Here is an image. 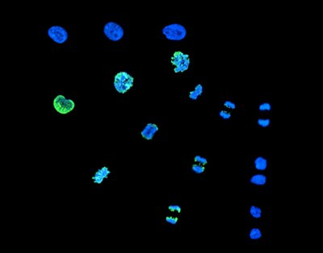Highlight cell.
I'll list each match as a JSON object with an SVG mask.
<instances>
[{
  "label": "cell",
  "instance_id": "1",
  "mask_svg": "<svg viewBox=\"0 0 323 253\" xmlns=\"http://www.w3.org/2000/svg\"><path fill=\"white\" fill-rule=\"evenodd\" d=\"M134 77L126 72H120L115 76L114 86L121 94H125L134 86Z\"/></svg>",
  "mask_w": 323,
  "mask_h": 253
},
{
  "label": "cell",
  "instance_id": "2",
  "mask_svg": "<svg viewBox=\"0 0 323 253\" xmlns=\"http://www.w3.org/2000/svg\"><path fill=\"white\" fill-rule=\"evenodd\" d=\"M162 33L168 40L170 41H181L185 38L187 30L183 25L179 24H172L166 26L162 29Z\"/></svg>",
  "mask_w": 323,
  "mask_h": 253
},
{
  "label": "cell",
  "instance_id": "3",
  "mask_svg": "<svg viewBox=\"0 0 323 253\" xmlns=\"http://www.w3.org/2000/svg\"><path fill=\"white\" fill-rule=\"evenodd\" d=\"M171 64L174 65L175 73H182L187 70L190 65L189 56L180 51L175 52L171 57Z\"/></svg>",
  "mask_w": 323,
  "mask_h": 253
},
{
  "label": "cell",
  "instance_id": "4",
  "mask_svg": "<svg viewBox=\"0 0 323 253\" xmlns=\"http://www.w3.org/2000/svg\"><path fill=\"white\" fill-rule=\"evenodd\" d=\"M74 103L70 99H66L62 95H58L54 101V107L58 113L68 114L74 108Z\"/></svg>",
  "mask_w": 323,
  "mask_h": 253
},
{
  "label": "cell",
  "instance_id": "5",
  "mask_svg": "<svg viewBox=\"0 0 323 253\" xmlns=\"http://www.w3.org/2000/svg\"><path fill=\"white\" fill-rule=\"evenodd\" d=\"M103 32L106 37L112 41H120L124 36V30L121 26L113 22L106 24L103 28Z\"/></svg>",
  "mask_w": 323,
  "mask_h": 253
},
{
  "label": "cell",
  "instance_id": "6",
  "mask_svg": "<svg viewBox=\"0 0 323 253\" xmlns=\"http://www.w3.org/2000/svg\"><path fill=\"white\" fill-rule=\"evenodd\" d=\"M49 37L57 44H63L68 39L66 30L60 26H53L48 31Z\"/></svg>",
  "mask_w": 323,
  "mask_h": 253
},
{
  "label": "cell",
  "instance_id": "7",
  "mask_svg": "<svg viewBox=\"0 0 323 253\" xmlns=\"http://www.w3.org/2000/svg\"><path fill=\"white\" fill-rule=\"evenodd\" d=\"M158 131V126L154 123H148L142 131V135L144 139L151 140L154 136L155 133Z\"/></svg>",
  "mask_w": 323,
  "mask_h": 253
},
{
  "label": "cell",
  "instance_id": "8",
  "mask_svg": "<svg viewBox=\"0 0 323 253\" xmlns=\"http://www.w3.org/2000/svg\"><path fill=\"white\" fill-rule=\"evenodd\" d=\"M110 173H111V172H110V170L108 169V168L103 167L95 173V175L93 176L92 180L94 181V182L95 184H101L103 182V181L105 178L108 177V176Z\"/></svg>",
  "mask_w": 323,
  "mask_h": 253
},
{
  "label": "cell",
  "instance_id": "9",
  "mask_svg": "<svg viewBox=\"0 0 323 253\" xmlns=\"http://www.w3.org/2000/svg\"><path fill=\"white\" fill-rule=\"evenodd\" d=\"M250 182L257 185H263L267 182V177L263 174H256L252 177L250 179Z\"/></svg>",
  "mask_w": 323,
  "mask_h": 253
},
{
  "label": "cell",
  "instance_id": "10",
  "mask_svg": "<svg viewBox=\"0 0 323 253\" xmlns=\"http://www.w3.org/2000/svg\"><path fill=\"white\" fill-rule=\"evenodd\" d=\"M254 165L258 170H265L267 167V161L264 157H258L254 161Z\"/></svg>",
  "mask_w": 323,
  "mask_h": 253
},
{
  "label": "cell",
  "instance_id": "11",
  "mask_svg": "<svg viewBox=\"0 0 323 253\" xmlns=\"http://www.w3.org/2000/svg\"><path fill=\"white\" fill-rule=\"evenodd\" d=\"M250 213L251 216L254 219H259L262 216V210L257 206H252L250 207Z\"/></svg>",
  "mask_w": 323,
  "mask_h": 253
},
{
  "label": "cell",
  "instance_id": "12",
  "mask_svg": "<svg viewBox=\"0 0 323 253\" xmlns=\"http://www.w3.org/2000/svg\"><path fill=\"white\" fill-rule=\"evenodd\" d=\"M262 237V232L258 228L252 229L250 232V238L252 239H258Z\"/></svg>",
  "mask_w": 323,
  "mask_h": 253
},
{
  "label": "cell",
  "instance_id": "13",
  "mask_svg": "<svg viewBox=\"0 0 323 253\" xmlns=\"http://www.w3.org/2000/svg\"><path fill=\"white\" fill-rule=\"evenodd\" d=\"M192 171L197 174L203 173L205 172V169L204 166H202V165H192Z\"/></svg>",
  "mask_w": 323,
  "mask_h": 253
},
{
  "label": "cell",
  "instance_id": "14",
  "mask_svg": "<svg viewBox=\"0 0 323 253\" xmlns=\"http://www.w3.org/2000/svg\"><path fill=\"white\" fill-rule=\"evenodd\" d=\"M258 123L262 127H267L270 125V119H259L258 120Z\"/></svg>",
  "mask_w": 323,
  "mask_h": 253
},
{
  "label": "cell",
  "instance_id": "15",
  "mask_svg": "<svg viewBox=\"0 0 323 253\" xmlns=\"http://www.w3.org/2000/svg\"><path fill=\"white\" fill-rule=\"evenodd\" d=\"M271 108V105H270L269 103H262L260 106H259V110H260L261 111H270Z\"/></svg>",
  "mask_w": 323,
  "mask_h": 253
},
{
  "label": "cell",
  "instance_id": "16",
  "mask_svg": "<svg viewBox=\"0 0 323 253\" xmlns=\"http://www.w3.org/2000/svg\"><path fill=\"white\" fill-rule=\"evenodd\" d=\"M194 160H195V161L200 162V163L202 164L203 165H206V164L208 163V161H207V159L205 158V157H200V156H196V157H195V158H194Z\"/></svg>",
  "mask_w": 323,
  "mask_h": 253
},
{
  "label": "cell",
  "instance_id": "17",
  "mask_svg": "<svg viewBox=\"0 0 323 253\" xmlns=\"http://www.w3.org/2000/svg\"><path fill=\"white\" fill-rule=\"evenodd\" d=\"M166 222L170 223L171 225H175L178 222V218H174V217H167L166 219Z\"/></svg>",
  "mask_w": 323,
  "mask_h": 253
},
{
  "label": "cell",
  "instance_id": "18",
  "mask_svg": "<svg viewBox=\"0 0 323 253\" xmlns=\"http://www.w3.org/2000/svg\"><path fill=\"white\" fill-rule=\"evenodd\" d=\"M220 116L221 117V118H223L224 119H229L231 117V115L229 113V112L225 111H221L220 112Z\"/></svg>",
  "mask_w": 323,
  "mask_h": 253
},
{
  "label": "cell",
  "instance_id": "19",
  "mask_svg": "<svg viewBox=\"0 0 323 253\" xmlns=\"http://www.w3.org/2000/svg\"><path fill=\"white\" fill-rule=\"evenodd\" d=\"M224 106L225 107H226L229 108V109H235V108H236V105H235L234 103H233L232 102H230V101L225 102Z\"/></svg>",
  "mask_w": 323,
  "mask_h": 253
},
{
  "label": "cell",
  "instance_id": "20",
  "mask_svg": "<svg viewBox=\"0 0 323 253\" xmlns=\"http://www.w3.org/2000/svg\"><path fill=\"white\" fill-rule=\"evenodd\" d=\"M195 92L197 94V95L200 96V95H201V94L203 93V86L202 85H200V84H199V85H197V86H196V88H195Z\"/></svg>",
  "mask_w": 323,
  "mask_h": 253
},
{
  "label": "cell",
  "instance_id": "21",
  "mask_svg": "<svg viewBox=\"0 0 323 253\" xmlns=\"http://www.w3.org/2000/svg\"><path fill=\"white\" fill-rule=\"evenodd\" d=\"M189 97H190V99H192V100H196V99H198L199 95H197L196 92H195V90H193V91H191V92H190Z\"/></svg>",
  "mask_w": 323,
  "mask_h": 253
},
{
  "label": "cell",
  "instance_id": "22",
  "mask_svg": "<svg viewBox=\"0 0 323 253\" xmlns=\"http://www.w3.org/2000/svg\"><path fill=\"white\" fill-rule=\"evenodd\" d=\"M169 210H170V211H174V210H176L178 213H180V211H181V208L179 206H174V205L169 206Z\"/></svg>",
  "mask_w": 323,
  "mask_h": 253
}]
</instances>
